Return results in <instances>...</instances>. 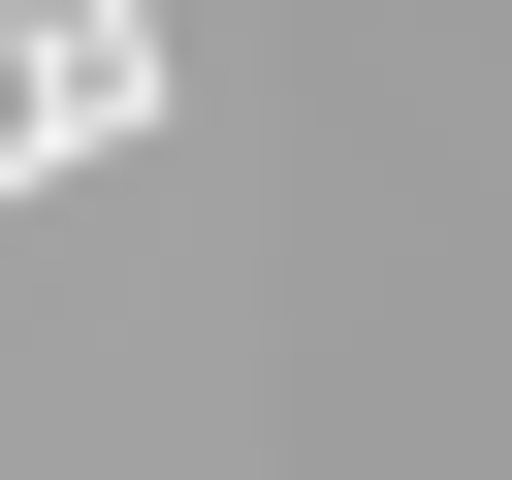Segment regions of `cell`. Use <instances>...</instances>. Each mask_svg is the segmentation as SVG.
I'll return each instance as SVG.
<instances>
[{"label": "cell", "instance_id": "cell-1", "mask_svg": "<svg viewBox=\"0 0 512 480\" xmlns=\"http://www.w3.org/2000/svg\"><path fill=\"white\" fill-rule=\"evenodd\" d=\"M32 160H64V128H32V64H0V192H32Z\"/></svg>", "mask_w": 512, "mask_h": 480}]
</instances>
